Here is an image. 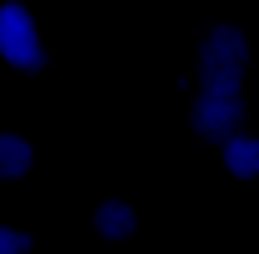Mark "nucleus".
Wrapping results in <instances>:
<instances>
[{
    "mask_svg": "<svg viewBox=\"0 0 259 254\" xmlns=\"http://www.w3.org/2000/svg\"><path fill=\"white\" fill-rule=\"evenodd\" d=\"M0 60L15 70H45V45L35 35V20L20 0L0 5Z\"/></svg>",
    "mask_w": 259,
    "mask_h": 254,
    "instance_id": "nucleus-1",
    "label": "nucleus"
},
{
    "mask_svg": "<svg viewBox=\"0 0 259 254\" xmlns=\"http://www.w3.org/2000/svg\"><path fill=\"white\" fill-rule=\"evenodd\" d=\"M249 60V40L234 30V25H214V30L199 40V70L204 75H239Z\"/></svg>",
    "mask_w": 259,
    "mask_h": 254,
    "instance_id": "nucleus-2",
    "label": "nucleus"
},
{
    "mask_svg": "<svg viewBox=\"0 0 259 254\" xmlns=\"http://www.w3.org/2000/svg\"><path fill=\"white\" fill-rule=\"evenodd\" d=\"M225 170L234 180H254L259 175V140L254 135H234L225 140Z\"/></svg>",
    "mask_w": 259,
    "mask_h": 254,
    "instance_id": "nucleus-5",
    "label": "nucleus"
},
{
    "mask_svg": "<svg viewBox=\"0 0 259 254\" xmlns=\"http://www.w3.org/2000/svg\"><path fill=\"white\" fill-rule=\"evenodd\" d=\"M135 224H140V215H135L130 199H105V204H95V229L105 239H130Z\"/></svg>",
    "mask_w": 259,
    "mask_h": 254,
    "instance_id": "nucleus-4",
    "label": "nucleus"
},
{
    "mask_svg": "<svg viewBox=\"0 0 259 254\" xmlns=\"http://www.w3.org/2000/svg\"><path fill=\"white\" fill-rule=\"evenodd\" d=\"M199 95H220V100H239V75H204Z\"/></svg>",
    "mask_w": 259,
    "mask_h": 254,
    "instance_id": "nucleus-7",
    "label": "nucleus"
},
{
    "mask_svg": "<svg viewBox=\"0 0 259 254\" xmlns=\"http://www.w3.org/2000/svg\"><path fill=\"white\" fill-rule=\"evenodd\" d=\"M194 130L204 135V140H234V130H239V120H244V105L239 100H220V95H199L194 100Z\"/></svg>",
    "mask_w": 259,
    "mask_h": 254,
    "instance_id": "nucleus-3",
    "label": "nucleus"
},
{
    "mask_svg": "<svg viewBox=\"0 0 259 254\" xmlns=\"http://www.w3.org/2000/svg\"><path fill=\"white\" fill-rule=\"evenodd\" d=\"M30 249V234H20V229H5L0 224V254H25Z\"/></svg>",
    "mask_w": 259,
    "mask_h": 254,
    "instance_id": "nucleus-8",
    "label": "nucleus"
},
{
    "mask_svg": "<svg viewBox=\"0 0 259 254\" xmlns=\"http://www.w3.org/2000/svg\"><path fill=\"white\" fill-rule=\"evenodd\" d=\"M30 164H35V150L20 135H0V180H20Z\"/></svg>",
    "mask_w": 259,
    "mask_h": 254,
    "instance_id": "nucleus-6",
    "label": "nucleus"
}]
</instances>
